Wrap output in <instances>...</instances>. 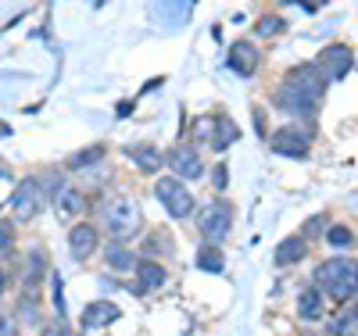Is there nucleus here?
Masks as SVG:
<instances>
[{
	"mask_svg": "<svg viewBox=\"0 0 358 336\" xmlns=\"http://www.w3.org/2000/svg\"><path fill=\"white\" fill-rule=\"evenodd\" d=\"M322 97H326V82L315 72V65H297L276 86L273 104L290 118H315V111L322 108Z\"/></svg>",
	"mask_w": 358,
	"mask_h": 336,
	"instance_id": "1",
	"label": "nucleus"
},
{
	"mask_svg": "<svg viewBox=\"0 0 358 336\" xmlns=\"http://www.w3.org/2000/svg\"><path fill=\"white\" fill-rule=\"evenodd\" d=\"M315 290L337 304L358 297V261L355 258H330L315 268Z\"/></svg>",
	"mask_w": 358,
	"mask_h": 336,
	"instance_id": "2",
	"label": "nucleus"
},
{
	"mask_svg": "<svg viewBox=\"0 0 358 336\" xmlns=\"http://www.w3.org/2000/svg\"><path fill=\"white\" fill-rule=\"evenodd\" d=\"M104 226H108V233L118 243L133 240L143 229V207H140V200L133 193H115L111 200H104Z\"/></svg>",
	"mask_w": 358,
	"mask_h": 336,
	"instance_id": "3",
	"label": "nucleus"
},
{
	"mask_svg": "<svg viewBox=\"0 0 358 336\" xmlns=\"http://www.w3.org/2000/svg\"><path fill=\"white\" fill-rule=\"evenodd\" d=\"M197 229H201V236H204L208 243H215V247H219V243L229 240V233H233V204L222 200V197L208 200V204L197 211Z\"/></svg>",
	"mask_w": 358,
	"mask_h": 336,
	"instance_id": "4",
	"label": "nucleus"
},
{
	"mask_svg": "<svg viewBox=\"0 0 358 336\" xmlns=\"http://www.w3.org/2000/svg\"><path fill=\"white\" fill-rule=\"evenodd\" d=\"M155 197L165 207V215L176 219V222H183V219L194 215V193H190L187 182H179L176 175H165V179L155 182Z\"/></svg>",
	"mask_w": 358,
	"mask_h": 336,
	"instance_id": "5",
	"label": "nucleus"
},
{
	"mask_svg": "<svg viewBox=\"0 0 358 336\" xmlns=\"http://www.w3.org/2000/svg\"><path fill=\"white\" fill-rule=\"evenodd\" d=\"M47 190H43V179L40 175H25L18 187H15V197H11V207H15V219L18 222H33L40 211L47 207Z\"/></svg>",
	"mask_w": 358,
	"mask_h": 336,
	"instance_id": "6",
	"label": "nucleus"
},
{
	"mask_svg": "<svg viewBox=\"0 0 358 336\" xmlns=\"http://www.w3.org/2000/svg\"><path fill=\"white\" fill-rule=\"evenodd\" d=\"M312 65H315V72L322 75V82L330 86V82H341V79L355 68V54H351V47H344V43H330V47L319 50V57L312 61Z\"/></svg>",
	"mask_w": 358,
	"mask_h": 336,
	"instance_id": "7",
	"label": "nucleus"
},
{
	"mask_svg": "<svg viewBox=\"0 0 358 336\" xmlns=\"http://www.w3.org/2000/svg\"><path fill=\"white\" fill-rule=\"evenodd\" d=\"M268 147H273L280 158L305 161L308 150H312V133H308L305 126H280L273 136H268Z\"/></svg>",
	"mask_w": 358,
	"mask_h": 336,
	"instance_id": "8",
	"label": "nucleus"
},
{
	"mask_svg": "<svg viewBox=\"0 0 358 336\" xmlns=\"http://www.w3.org/2000/svg\"><path fill=\"white\" fill-rule=\"evenodd\" d=\"M165 165L176 172L179 182H190V179H201L204 175V161L197 154V147H190V143H179V147L165 150Z\"/></svg>",
	"mask_w": 358,
	"mask_h": 336,
	"instance_id": "9",
	"label": "nucleus"
},
{
	"mask_svg": "<svg viewBox=\"0 0 358 336\" xmlns=\"http://www.w3.org/2000/svg\"><path fill=\"white\" fill-rule=\"evenodd\" d=\"M101 251V229L94 226V222H76L72 229H69V254H72V261H90Z\"/></svg>",
	"mask_w": 358,
	"mask_h": 336,
	"instance_id": "10",
	"label": "nucleus"
},
{
	"mask_svg": "<svg viewBox=\"0 0 358 336\" xmlns=\"http://www.w3.org/2000/svg\"><path fill=\"white\" fill-rule=\"evenodd\" d=\"M258 61H262V54H258V47H255L251 40H236V43H229L226 65H229V72H236L241 79H251V75L258 72Z\"/></svg>",
	"mask_w": 358,
	"mask_h": 336,
	"instance_id": "11",
	"label": "nucleus"
},
{
	"mask_svg": "<svg viewBox=\"0 0 358 336\" xmlns=\"http://www.w3.org/2000/svg\"><path fill=\"white\" fill-rule=\"evenodd\" d=\"M133 272H136V279H133V293H155V290H162V286H165V279H169L165 265H162V261H147V258H136Z\"/></svg>",
	"mask_w": 358,
	"mask_h": 336,
	"instance_id": "12",
	"label": "nucleus"
},
{
	"mask_svg": "<svg viewBox=\"0 0 358 336\" xmlns=\"http://www.w3.org/2000/svg\"><path fill=\"white\" fill-rule=\"evenodd\" d=\"M118 319H122V308H118L115 300H90L79 315V326L83 329H108Z\"/></svg>",
	"mask_w": 358,
	"mask_h": 336,
	"instance_id": "13",
	"label": "nucleus"
},
{
	"mask_svg": "<svg viewBox=\"0 0 358 336\" xmlns=\"http://www.w3.org/2000/svg\"><path fill=\"white\" fill-rule=\"evenodd\" d=\"M54 211H57V219L62 222H76L83 211H86V193L79 190V187H65L57 190V197H54Z\"/></svg>",
	"mask_w": 358,
	"mask_h": 336,
	"instance_id": "14",
	"label": "nucleus"
},
{
	"mask_svg": "<svg viewBox=\"0 0 358 336\" xmlns=\"http://www.w3.org/2000/svg\"><path fill=\"white\" fill-rule=\"evenodd\" d=\"M126 154L136 165V172H143V175H155L165 165V150H158L155 143H133V147H126Z\"/></svg>",
	"mask_w": 358,
	"mask_h": 336,
	"instance_id": "15",
	"label": "nucleus"
},
{
	"mask_svg": "<svg viewBox=\"0 0 358 336\" xmlns=\"http://www.w3.org/2000/svg\"><path fill=\"white\" fill-rule=\"evenodd\" d=\"M22 272H25V276H22V286H25L29 293H33V290L43 283V276L50 272V261H47L43 247H33V251L25 254V261H22Z\"/></svg>",
	"mask_w": 358,
	"mask_h": 336,
	"instance_id": "16",
	"label": "nucleus"
},
{
	"mask_svg": "<svg viewBox=\"0 0 358 336\" xmlns=\"http://www.w3.org/2000/svg\"><path fill=\"white\" fill-rule=\"evenodd\" d=\"M305 254H308V240H305V236H287V240H280L273 261H276L280 268H290V265H297V261H305Z\"/></svg>",
	"mask_w": 358,
	"mask_h": 336,
	"instance_id": "17",
	"label": "nucleus"
},
{
	"mask_svg": "<svg viewBox=\"0 0 358 336\" xmlns=\"http://www.w3.org/2000/svg\"><path fill=\"white\" fill-rule=\"evenodd\" d=\"M194 265L201 272H208V276H222L226 272V254H222V247H215V243H201L197 254H194Z\"/></svg>",
	"mask_w": 358,
	"mask_h": 336,
	"instance_id": "18",
	"label": "nucleus"
},
{
	"mask_svg": "<svg viewBox=\"0 0 358 336\" xmlns=\"http://www.w3.org/2000/svg\"><path fill=\"white\" fill-rule=\"evenodd\" d=\"M326 312V304H322V293L315 286H305L301 293H297V315H301L305 322H319Z\"/></svg>",
	"mask_w": 358,
	"mask_h": 336,
	"instance_id": "19",
	"label": "nucleus"
},
{
	"mask_svg": "<svg viewBox=\"0 0 358 336\" xmlns=\"http://www.w3.org/2000/svg\"><path fill=\"white\" fill-rule=\"evenodd\" d=\"M172 251H176V243H172V236H169V233H162V229H158V233H151V236H147V240L140 243V254H143L147 261H155L158 254H165V258H169Z\"/></svg>",
	"mask_w": 358,
	"mask_h": 336,
	"instance_id": "20",
	"label": "nucleus"
},
{
	"mask_svg": "<svg viewBox=\"0 0 358 336\" xmlns=\"http://www.w3.org/2000/svg\"><path fill=\"white\" fill-rule=\"evenodd\" d=\"M104 158H108V147H104V143H94V147H83V150H76V154L69 158V168L83 172V168H94V165H101Z\"/></svg>",
	"mask_w": 358,
	"mask_h": 336,
	"instance_id": "21",
	"label": "nucleus"
},
{
	"mask_svg": "<svg viewBox=\"0 0 358 336\" xmlns=\"http://www.w3.org/2000/svg\"><path fill=\"white\" fill-rule=\"evenodd\" d=\"M236 140H241V129L233 126L229 118H222V115H215V133H212V150H226V147H233Z\"/></svg>",
	"mask_w": 358,
	"mask_h": 336,
	"instance_id": "22",
	"label": "nucleus"
},
{
	"mask_svg": "<svg viewBox=\"0 0 358 336\" xmlns=\"http://www.w3.org/2000/svg\"><path fill=\"white\" fill-rule=\"evenodd\" d=\"M108 268L111 272H133V265H136V254L126 247V243H108Z\"/></svg>",
	"mask_w": 358,
	"mask_h": 336,
	"instance_id": "23",
	"label": "nucleus"
},
{
	"mask_svg": "<svg viewBox=\"0 0 358 336\" xmlns=\"http://www.w3.org/2000/svg\"><path fill=\"white\" fill-rule=\"evenodd\" d=\"M326 243H330L334 251H348V247H355V233H351V226H344V222L326 226Z\"/></svg>",
	"mask_w": 358,
	"mask_h": 336,
	"instance_id": "24",
	"label": "nucleus"
},
{
	"mask_svg": "<svg viewBox=\"0 0 358 336\" xmlns=\"http://www.w3.org/2000/svg\"><path fill=\"white\" fill-rule=\"evenodd\" d=\"M212 133H215V115L194 118V126H190V147L194 143H212Z\"/></svg>",
	"mask_w": 358,
	"mask_h": 336,
	"instance_id": "25",
	"label": "nucleus"
},
{
	"mask_svg": "<svg viewBox=\"0 0 358 336\" xmlns=\"http://www.w3.org/2000/svg\"><path fill=\"white\" fill-rule=\"evenodd\" d=\"M283 29H287V22H283L280 15H262L258 25H255V36H258V40H268V36L283 33Z\"/></svg>",
	"mask_w": 358,
	"mask_h": 336,
	"instance_id": "26",
	"label": "nucleus"
},
{
	"mask_svg": "<svg viewBox=\"0 0 358 336\" xmlns=\"http://www.w3.org/2000/svg\"><path fill=\"white\" fill-rule=\"evenodd\" d=\"M15 226L11 222H0V261H4V258H11L15 254Z\"/></svg>",
	"mask_w": 358,
	"mask_h": 336,
	"instance_id": "27",
	"label": "nucleus"
},
{
	"mask_svg": "<svg viewBox=\"0 0 358 336\" xmlns=\"http://www.w3.org/2000/svg\"><path fill=\"white\" fill-rule=\"evenodd\" d=\"M155 11H158L162 18H165V15H172L176 22H183V18H187V15L194 11V4H158Z\"/></svg>",
	"mask_w": 358,
	"mask_h": 336,
	"instance_id": "28",
	"label": "nucleus"
},
{
	"mask_svg": "<svg viewBox=\"0 0 358 336\" xmlns=\"http://www.w3.org/2000/svg\"><path fill=\"white\" fill-rule=\"evenodd\" d=\"M319 233H326V215H315L312 222H305V226H301V236H305L308 243H312Z\"/></svg>",
	"mask_w": 358,
	"mask_h": 336,
	"instance_id": "29",
	"label": "nucleus"
},
{
	"mask_svg": "<svg viewBox=\"0 0 358 336\" xmlns=\"http://www.w3.org/2000/svg\"><path fill=\"white\" fill-rule=\"evenodd\" d=\"M0 336H18V319L8 312H0Z\"/></svg>",
	"mask_w": 358,
	"mask_h": 336,
	"instance_id": "30",
	"label": "nucleus"
},
{
	"mask_svg": "<svg viewBox=\"0 0 358 336\" xmlns=\"http://www.w3.org/2000/svg\"><path fill=\"white\" fill-rule=\"evenodd\" d=\"M226 182H229V172H226V165H219V168H215V190H219V193L226 190Z\"/></svg>",
	"mask_w": 358,
	"mask_h": 336,
	"instance_id": "31",
	"label": "nucleus"
},
{
	"mask_svg": "<svg viewBox=\"0 0 358 336\" xmlns=\"http://www.w3.org/2000/svg\"><path fill=\"white\" fill-rule=\"evenodd\" d=\"M344 322H348V329H358V304L351 312H344Z\"/></svg>",
	"mask_w": 358,
	"mask_h": 336,
	"instance_id": "32",
	"label": "nucleus"
},
{
	"mask_svg": "<svg viewBox=\"0 0 358 336\" xmlns=\"http://www.w3.org/2000/svg\"><path fill=\"white\" fill-rule=\"evenodd\" d=\"M4 290H8V272L0 268V300H4Z\"/></svg>",
	"mask_w": 358,
	"mask_h": 336,
	"instance_id": "33",
	"label": "nucleus"
}]
</instances>
